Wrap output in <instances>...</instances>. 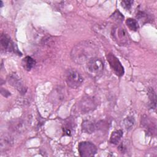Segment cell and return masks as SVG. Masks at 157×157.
I'll list each match as a JSON object with an SVG mask.
<instances>
[{
	"label": "cell",
	"instance_id": "obj_17",
	"mask_svg": "<svg viewBox=\"0 0 157 157\" xmlns=\"http://www.w3.org/2000/svg\"><path fill=\"white\" fill-rule=\"evenodd\" d=\"M111 18L117 22H121L123 21L124 16L120 11L116 10L112 13V15H111Z\"/></svg>",
	"mask_w": 157,
	"mask_h": 157
},
{
	"label": "cell",
	"instance_id": "obj_10",
	"mask_svg": "<svg viewBox=\"0 0 157 157\" xmlns=\"http://www.w3.org/2000/svg\"><path fill=\"white\" fill-rule=\"evenodd\" d=\"M96 124L90 120H84L82 123V130L87 134L93 133L96 129Z\"/></svg>",
	"mask_w": 157,
	"mask_h": 157
},
{
	"label": "cell",
	"instance_id": "obj_3",
	"mask_svg": "<svg viewBox=\"0 0 157 157\" xmlns=\"http://www.w3.org/2000/svg\"><path fill=\"white\" fill-rule=\"evenodd\" d=\"M86 68L90 75L93 77H97L102 72L104 63L100 58L93 57L87 61Z\"/></svg>",
	"mask_w": 157,
	"mask_h": 157
},
{
	"label": "cell",
	"instance_id": "obj_8",
	"mask_svg": "<svg viewBox=\"0 0 157 157\" xmlns=\"http://www.w3.org/2000/svg\"><path fill=\"white\" fill-rule=\"evenodd\" d=\"M1 45L2 48L7 52H16L17 49H15L14 43L10 39V38L5 34H2L1 36Z\"/></svg>",
	"mask_w": 157,
	"mask_h": 157
},
{
	"label": "cell",
	"instance_id": "obj_15",
	"mask_svg": "<svg viewBox=\"0 0 157 157\" xmlns=\"http://www.w3.org/2000/svg\"><path fill=\"white\" fill-rule=\"evenodd\" d=\"M8 137H6L5 136H4V137H1V150L2 151L7 150L10 146L12 141Z\"/></svg>",
	"mask_w": 157,
	"mask_h": 157
},
{
	"label": "cell",
	"instance_id": "obj_11",
	"mask_svg": "<svg viewBox=\"0 0 157 157\" xmlns=\"http://www.w3.org/2000/svg\"><path fill=\"white\" fill-rule=\"evenodd\" d=\"M123 135V132L121 129H118L113 131L111 134V136L110 137V142L115 145L118 144L120 140H121Z\"/></svg>",
	"mask_w": 157,
	"mask_h": 157
},
{
	"label": "cell",
	"instance_id": "obj_12",
	"mask_svg": "<svg viewBox=\"0 0 157 157\" xmlns=\"http://www.w3.org/2000/svg\"><path fill=\"white\" fill-rule=\"evenodd\" d=\"M22 64L23 66V67L27 70L30 71L35 65L36 61L35 60L32 58L31 56H26L22 61Z\"/></svg>",
	"mask_w": 157,
	"mask_h": 157
},
{
	"label": "cell",
	"instance_id": "obj_14",
	"mask_svg": "<svg viewBox=\"0 0 157 157\" xmlns=\"http://www.w3.org/2000/svg\"><path fill=\"white\" fill-rule=\"evenodd\" d=\"M148 95L150 101V104L151 105V107L153 109H155L156 107V93L154 91V90L150 88L148 90Z\"/></svg>",
	"mask_w": 157,
	"mask_h": 157
},
{
	"label": "cell",
	"instance_id": "obj_5",
	"mask_svg": "<svg viewBox=\"0 0 157 157\" xmlns=\"http://www.w3.org/2000/svg\"><path fill=\"white\" fill-rule=\"evenodd\" d=\"M78 150L82 157L93 156L97 153V148L94 144L89 141H83L79 143Z\"/></svg>",
	"mask_w": 157,
	"mask_h": 157
},
{
	"label": "cell",
	"instance_id": "obj_2",
	"mask_svg": "<svg viewBox=\"0 0 157 157\" xmlns=\"http://www.w3.org/2000/svg\"><path fill=\"white\" fill-rule=\"evenodd\" d=\"M112 36L114 40L120 45H125L129 43L130 38L126 30L121 26L114 27L112 30Z\"/></svg>",
	"mask_w": 157,
	"mask_h": 157
},
{
	"label": "cell",
	"instance_id": "obj_9",
	"mask_svg": "<svg viewBox=\"0 0 157 157\" xmlns=\"http://www.w3.org/2000/svg\"><path fill=\"white\" fill-rule=\"evenodd\" d=\"M8 80L9 83L11 85H12L13 87H15L17 90H18L20 92L25 91V88H24L23 83L17 75L15 74L10 75L9 78H8Z\"/></svg>",
	"mask_w": 157,
	"mask_h": 157
},
{
	"label": "cell",
	"instance_id": "obj_16",
	"mask_svg": "<svg viewBox=\"0 0 157 157\" xmlns=\"http://www.w3.org/2000/svg\"><path fill=\"white\" fill-rule=\"evenodd\" d=\"M123 124L126 129H130L134 124V119L132 117H126L124 121Z\"/></svg>",
	"mask_w": 157,
	"mask_h": 157
},
{
	"label": "cell",
	"instance_id": "obj_4",
	"mask_svg": "<svg viewBox=\"0 0 157 157\" xmlns=\"http://www.w3.org/2000/svg\"><path fill=\"white\" fill-rule=\"evenodd\" d=\"M66 80L69 87L76 89L82 85L83 78L78 72L76 70L71 69L68 70L66 73Z\"/></svg>",
	"mask_w": 157,
	"mask_h": 157
},
{
	"label": "cell",
	"instance_id": "obj_1",
	"mask_svg": "<svg viewBox=\"0 0 157 157\" xmlns=\"http://www.w3.org/2000/svg\"><path fill=\"white\" fill-rule=\"evenodd\" d=\"M94 52L93 47L88 43L83 42L77 45L73 48L71 56L73 60L78 64L88 61L90 59L94 57L93 54Z\"/></svg>",
	"mask_w": 157,
	"mask_h": 157
},
{
	"label": "cell",
	"instance_id": "obj_7",
	"mask_svg": "<svg viewBox=\"0 0 157 157\" xmlns=\"http://www.w3.org/2000/svg\"><path fill=\"white\" fill-rule=\"evenodd\" d=\"M96 107V104L94 99L89 96L83 98L80 102V110L83 113H88L95 109Z\"/></svg>",
	"mask_w": 157,
	"mask_h": 157
},
{
	"label": "cell",
	"instance_id": "obj_18",
	"mask_svg": "<svg viewBox=\"0 0 157 157\" xmlns=\"http://www.w3.org/2000/svg\"><path fill=\"white\" fill-rule=\"evenodd\" d=\"M133 4L132 1H121V6L126 10H129L131 8V6Z\"/></svg>",
	"mask_w": 157,
	"mask_h": 157
},
{
	"label": "cell",
	"instance_id": "obj_13",
	"mask_svg": "<svg viewBox=\"0 0 157 157\" xmlns=\"http://www.w3.org/2000/svg\"><path fill=\"white\" fill-rule=\"evenodd\" d=\"M126 24L127 25L128 27L132 31H136L138 30L139 26L138 24V22L136 20L132 18H129L126 20Z\"/></svg>",
	"mask_w": 157,
	"mask_h": 157
},
{
	"label": "cell",
	"instance_id": "obj_6",
	"mask_svg": "<svg viewBox=\"0 0 157 157\" xmlns=\"http://www.w3.org/2000/svg\"><path fill=\"white\" fill-rule=\"evenodd\" d=\"M106 58L110 66L118 76H122L124 74V67L119 59L112 53H109L106 55Z\"/></svg>",
	"mask_w": 157,
	"mask_h": 157
}]
</instances>
